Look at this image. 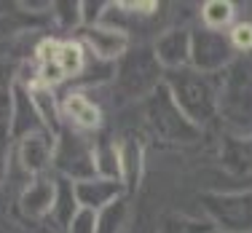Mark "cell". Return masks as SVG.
Here are the masks:
<instances>
[{
  "mask_svg": "<svg viewBox=\"0 0 252 233\" xmlns=\"http://www.w3.org/2000/svg\"><path fill=\"white\" fill-rule=\"evenodd\" d=\"M164 86L169 88L175 105L193 126H204L220 113V78L199 73L193 67L166 73Z\"/></svg>",
  "mask_w": 252,
  "mask_h": 233,
  "instance_id": "1",
  "label": "cell"
},
{
  "mask_svg": "<svg viewBox=\"0 0 252 233\" xmlns=\"http://www.w3.org/2000/svg\"><path fill=\"white\" fill-rule=\"evenodd\" d=\"M145 121L153 134L164 142H193L199 137V126H193L183 116L164 83L151 97H145Z\"/></svg>",
  "mask_w": 252,
  "mask_h": 233,
  "instance_id": "2",
  "label": "cell"
},
{
  "mask_svg": "<svg viewBox=\"0 0 252 233\" xmlns=\"http://www.w3.org/2000/svg\"><path fill=\"white\" fill-rule=\"evenodd\" d=\"M54 169L62 180L83 182L97 177V161H94V145L86 134L73 129H62L57 134V150H54Z\"/></svg>",
  "mask_w": 252,
  "mask_h": 233,
  "instance_id": "3",
  "label": "cell"
},
{
  "mask_svg": "<svg viewBox=\"0 0 252 233\" xmlns=\"http://www.w3.org/2000/svg\"><path fill=\"white\" fill-rule=\"evenodd\" d=\"M236 59V51L231 49V40L225 32L207 27L190 29V67L207 75H220Z\"/></svg>",
  "mask_w": 252,
  "mask_h": 233,
  "instance_id": "4",
  "label": "cell"
},
{
  "mask_svg": "<svg viewBox=\"0 0 252 233\" xmlns=\"http://www.w3.org/2000/svg\"><path fill=\"white\" fill-rule=\"evenodd\" d=\"M220 110L233 118H252V54L233 59L220 81Z\"/></svg>",
  "mask_w": 252,
  "mask_h": 233,
  "instance_id": "5",
  "label": "cell"
},
{
  "mask_svg": "<svg viewBox=\"0 0 252 233\" xmlns=\"http://www.w3.org/2000/svg\"><path fill=\"white\" fill-rule=\"evenodd\" d=\"M118 83L129 97H151L164 83L161 64L156 62L153 49H140L126 54L121 59V70H118Z\"/></svg>",
  "mask_w": 252,
  "mask_h": 233,
  "instance_id": "6",
  "label": "cell"
},
{
  "mask_svg": "<svg viewBox=\"0 0 252 233\" xmlns=\"http://www.w3.org/2000/svg\"><path fill=\"white\" fill-rule=\"evenodd\" d=\"M207 209L225 233H252V196H207Z\"/></svg>",
  "mask_w": 252,
  "mask_h": 233,
  "instance_id": "7",
  "label": "cell"
},
{
  "mask_svg": "<svg viewBox=\"0 0 252 233\" xmlns=\"http://www.w3.org/2000/svg\"><path fill=\"white\" fill-rule=\"evenodd\" d=\"M54 150H57V137L51 131H38L16 142V158L19 166L30 177H46L49 166H54Z\"/></svg>",
  "mask_w": 252,
  "mask_h": 233,
  "instance_id": "8",
  "label": "cell"
},
{
  "mask_svg": "<svg viewBox=\"0 0 252 233\" xmlns=\"http://www.w3.org/2000/svg\"><path fill=\"white\" fill-rule=\"evenodd\" d=\"M81 43L99 62H116V59H124L129 54V35L124 29L107 27V25L83 27Z\"/></svg>",
  "mask_w": 252,
  "mask_h": 233,
  "instance_id": "9",
  "label": "cell"
},
{
  "mask_svg": "<svg viewBox=\"0 0 252 233\" xmlns=\"http://www.w3.org/2000/svg\"><path fill=\"white\" fill-rule=\"evenodd\" d=\"M153 57L166 73L190 67V29H183V27L166 29L153 43Z\"/></svg>",
  "mask_w": 252,
  "mask_h": 233,
  "instance_id": "10",
  "label": "cell"
},
{
  "mask_svg": "<svg viewBox=\"0 0 252 233\" xmlns=\"http://www.w3.org/2000/svg\"><path fill=\"white\" fill-rule=\"evenodd\" d=\"M78 206L92 209V212H102L105 206H110L113 201L124 199V185L121 180H107V177H89L83 182H73Z\"/></svg>",
  "mask_w": 252,
  "mask_h": 233,
  "instance_id": "11",
  "label": "cell"
},
{
  "mask_svg": "<svg viewBox=\"0 0 252 233\" xmlns=\"http://www.w3.org/2000/svg\"><path fill=\"white\" fill-rule=\"evenodd\" d=\"M11 137L16 142L25 140L30 134H38V131H49L40 121L38 110L32 105V97H30L27 86H16L14 88V102H11V121H8Z\"/></svg>",
  "mask_w": 252,
  "mask_h": 233,
  "instance_id": "12",
  "label": "cell"
},
{
  "mask_svg": "<svg viewBox=\"0 0 252 233\" xmlns=\"http://www.w3.org/2000/svg\"><path fill=\"white\" fill-rule=\"evenodd\" d=\"M59 102H62V121H67L73 131L86 134V131L99 129L102 110L97 107V102H92L83 91H70V94H64V99H59Z\"/></svg>",
  "mask_w": 252,
  "mask_h": 233,
  "instance_id": "13",
  "label": "cell"
},
{
  "mask_svg": "<svg viewBox=\"0 0 252 233\" xmlns=\"http://www.w3.org/2000/svg\"><path fill=\"white\" fill-rule=\"evenodd\" d=\"M54 193H57V180H51V177H35L25 188L19 204L30 217H46V214H51Z\"/></svg>",
  "mask_w": 252,
  "mask_h": 233,
  "instance_id": "14",
  "label": "cell"
},
{
  "mask_svg": "<svg viewBox=\"0 0 252 233\" xmlns=\"http://www.w3.org/2000/svg\"><path fill=\"white\" fill-rule=\"evenodd\" d=\"M27 91L32 97V105L38 110L43 126L57 137L62 131V102L54 97V88L43 86V83H27Z\"/></svg>",
  "mask_w": 252,
  "mask_h": 233,
  "instance_id": "15",
  "label": "cell"
},
{
  "mask_svg": "<svg viewBox=\"0 0 252 233\" xmlns=\"http://www.w3.org/2000/svg\"><path fill=\"white\" fill-rule=\"evenodd\" d=\"M142 158H145V153H142V145L137 140H124L118 145V172H121V185L126 190L137 188V182H140Z\"/></svg>",
  "mask_w": 252,
  "mask_h": 233,
  "instance_id": "16",
  "label": "cell"
},
{
  "mask_svg": "<svg viewBox=\"0 0 252 233\" xmlns=\"http://www.w3.org/2000/svg\"><path fill=\"white\" fill-rule=\"evenodd\" d=\"M236 19H239V14L231 0H207L201 5V27H207V29L228 32Z\"/></svg>",
  "mask_w": 252,
  "mask_h": 233,
  "instance_id": "17",
  "label": "cell"
},
{
  "mask_svg": "<svg viewBox=\"0 0 252 233\" xmlns=\"http://www.w3.org/2000/svg\"><path fill=\"white\" fill-rule=\"evenodd\" d=\"M78 199H75V188L70 180H62L57 177V193H54V206H51V214L54 223H59L62 228H67V223L73 220V214L78 212Z\"/></svg>",
  "mask_w": 252,
  "mask_h": 233,
  "instance_id": "18",
  "label": "cell"
},
{
  "mask_svg": "<svg viewBox=\"0 0 252 233\" xmlns=\"http://www.w3.org/2000/svg\"><path fill=\"white\" fill-rule=\"evenodd\" d=\"M126 217H129L126 199L113 201L110 206L97 212V233H121V228L126 225Z\"/></svg>",
  "mask_w": 252,
  "mask_h": 233,
  "instance_id": "19",
  "label": "cell"
},
{
  "mask_svg": "<svg viewBox=\"0 0 252 233\" xmlns=\"http://www.w3.org/2000/svg\"><path fill=\"white\" fill-rule=\"evenodd\" d=\"M94 161H97V175L99 177L121 180V172H118V145H110V142L94 145Z\"/></svg>",
  "mask_w": 252,
  "mask_h": 233,
  "instance_id": "20",
  "label": "cell"
},
{
  "mask_svg": "<svg viewBox=\"0 0 252 233\" xmlns=\"http://www.w3.org/2000/svg\"><path fill=\"white\" fill-rule=\"evenodd\" d=\"M228 40H231V49L236 51V57L242 54V57H250L252 54V25L247 19H236L228 29Z\"/></svg>",
  "mask_w": 252,
  "mask_h": 233,
  "instance_id": "21",
  "label": "cell"
},
{
  "mask_svg": "<svg viewBox=\"0 0 252 233\" xmlns=\"http://www.w3.org/2000/svg\"><path fill=\"white\" fill-rule=\"evenodd\" d=\"M64 233H97V212L81 206V209L73 214V220L67 223Z\"/></svg>",
  "mask_w": 252,
  "mask_h": 233,
  "instance_id": "22",
  "label": "cell"
},
{
  "mask_svg": "<svg viewBox=\"0 0 252 233\" xmlns=\"http://www.w3.org/2000/svg\"><path fill=\"white\" fill-rule=\"evenodd\" d=\"M11 129H8V121H0V185L5 180V172H8V158H11Z\"/></svg>",
  "mask_w": 252,
  "mask_h": 233,
  "instance_id": "23",
  "label": "cell"
},
{
  "mask_svg": "<svg viewBox=\"0 0 252 233\" xmlns=\"http://www.w3.org/2000/svg\"><path fill=\"white\" fill-rule=\"evenodd\" d=\"M247 11H250V14H247V16H244V19H247V22H250V25H252V3L247 5Z\"/></svg>",
  "mask_w": 252,
  "mask_h": 233,
  "instance_id": "24",
  "label": "cell"
},
{
  "mask_svg": "<svg viewBox=\"0 0 252 233\" xmlns=\"http://www.w3.org/2000/svg\"><path fill=\"white\" fill-rule=\"evenodd\" d=\"M207 233H225V231H207Z\"/></svg>",
  "mask_w": 252,
  "mask_h": 233,
  "instance_id": "25",
  "label": "cell"
}]
</instances>
